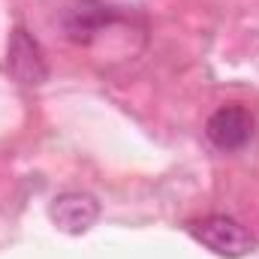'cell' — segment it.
Here are the masks:
<instances>
[{
	"label": "cell",
	"mask_w": 259,
	"mask_h": 259,
	"mask_svg": "<svg viewBox=\"0 0 259 259\" xmlns=\"http://www.w3.org/2000/svg\"><path fill=\"white\" fill-rule=\"evenodd\" d=\"M190 235L202 247H208L211 253L226 259H241L259 247V241L250 235V229H244L238 220H232L226 214H211V217H202V220L190 223Z\"/></svg>",
	"instance_id": "obj_1"
},
{
	"label": "cell",
	"mask_w": 259,
	"mask_h": 259,
	"mask_svg": "<svg viewBox=\"0 0 259 259\" xmlns=\"http://www.w3.org/2000/svg\"><path fill=\"white\" fill-rule=\"evenodd\" d=\"M205 136L220 151H238L253 136V118L244 106H223L208 118Z\"/></svg>",
	"instance_id": "obj_4"
},
{
	"label": "cell",
	"mask_w": 259,
	"mask_h": 259,
	"mask_svg": "<svg viewBox=\"0 0 259 259\" xmlns=\"http://www.w3.org/2000/svg\"><path fill=\"white\" fill-rule=\"evenodd\" d=\"M121 21V9L106 0H75L61 12V27L66 39L72 42H94L100 33H106L112 24Z\"/></svg>",
	"instance_id": "obj_2"
},
{
	"label": "cell",
	"mask_w": 259,
	"mask_h": 259,
	"mask_svg": "<svg viewBox=\"0 0 259 259\" xmlns=\"http://www.w3.org/2000/svg\"><path fill=\"white\" fill-rule=\"evenodd\" d=\"M6 66L12 72V78L24 88H39L49 78V66H46V55L42 46L24 30L15 27L9 36V52H6Z\"/></svg>",
	"instance_id": "obj_3"
},
{
	"label": "cell",
	"mask_w": 259,
	"mask_h": 259,
	"mask_svg": "<svg viewBox=\"0 0 259 259\" xmlns=\"http://www.w3.org/2000/svg\"><path fill=\"white\" fill-rule=\"evenodd\" d=\"M49 217H52V223L61 232L81 235V232H88L97 223L100 202L91 193H61V196H55V202L49 208Z\"/></svg>",
	"instance_id": "obj_5"
}]
</instances>
